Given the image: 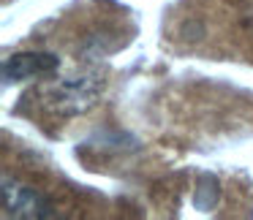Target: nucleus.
I'll list each match as a JSON object with an SVG mask.
<instances>
[{
	"mask_svg": "<svg viewBox=\"0 0 253 220\" xmlns=\"http://www.w3.org/2000/svg\"><path fill=\"white\" fill-rule=\"evenodd\" d=\"M101 90H104V82L98 76H93V73H87V76H71L52 87L46 104L60 117H77L82 111H87L98 101Z\"/></svg>",
	"mask_w": 253,
	"mask_h": 220,
	"instance_id": "nucleus-1",
	"label": "nucleus"
},
{
	"mask_svg": "<svg viewBox=\"0 0 253 220\" xmlns=\"http://www.w3.org/2000/svg\"><path fill=\"white\" fill-rule=\"evenodd\" d=\"M0 198H3V215L6 218H17V220H49V218H55L52 204L36 187L25 185L19 180H11V177H3Z\"/></svg>",
	"mask_w": 253,
	"mask_h": 220,
	"instance_id": "nucleus-2",
	"label": "nucleus"
},
{
	"mask_svg": "<svg viewBox=\"0 0 253 220\" xmlns=\"http://www.w3.org/2000/svg\"><path fill=\"white\" fill-rule=\"evenodd\" d=\"M60 68V57L49 55V52H19V55H11L3 60V82H28V79H41L49 76Z\"/></svg>",
	"mask_w": 253,
	"mask_h": 220,
	"instance_id": "nucleus-3",
	"label": "nucleus"
},
{
	"mask_svg": "<svg viewBox=\"0 0 253 220\" xmlns=\"http://www.w3.org/2000/svg\"><path fill=\"white\" fill-rule=\"evenodd\" d=\"M193 201H196L199 209H212L215 207V201H218V182H215V177H202Z\"/></svg>",
	"mask_w": 253,
	"mask_h": 220,
	"instance_id": "nucleus-4",
	"label": "nucleus"
}]
</instances>
